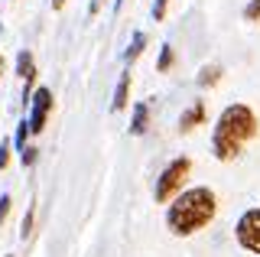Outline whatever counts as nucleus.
I'll list each match as a JSON object with an SVG mask.
<instances>
[{"mask_svg":"<svg viewBox=\"0 0 260 257\" xmlns=\"http://www.w3.org/2000/svg\"><path fill=\"white\" fill-rule=\"evenodd\" d=\"M218 215V196L208 186H189L166 205V228L176 238H192Z\"/></svg>","mask_w":260,"mask_h":257,"instance_id":"f03ea898","label":"nucleus"},{"mask_svg":"<svg viewBox=\"0 0 260 257\" xmlns=\"http://www.w3.org/2000/svg\"><path fill=\"white\" fill-rule=\"evenodd\" d=\"M4 257H13V254H4Z\"/></svg>","mask_w":260,"mask_h":257,"instance_id":"4be33fe9","label":"nucleus"},{"mask_svg":"<svg viewBox=\"0 0 260 257\" xmlns=\"http://www.w3.org/2000/svg\"><path fill=\"white\" fill-rule=\"evenodd\" d=\"M32 215H36V205L26 208V218H23V224H20V238H23V241L32 235Z\"/></svg>","mask_w":260,"mask_h":257,"instance_id":"2eb2a0df","label":"nucleus"},{"mask_svg":"<svg viewBox=\"0 0 260 257\" xmlns=\"http://www.w3.org/2000/svg\"><path fill=\"white\" fill-rule=\"evenodd\" d=\"M52 104H55L52 88L39 85L36 91H32V98H29V114H26V124H29V134H32V137L46 131V120H49V114H52Z\"/></svg>","mask_w":260,"mask_h":257,"instance_id":"39448f33","label":"nucleus"},{"mask_svg":"<svg viewBox=\"0 0 260 257\" xmlns=\"http://www.w3.org/2000/svg\"><path fill=\"white\" fill-rule=\"evenodd\" d=\"M36 153H39L36 147H26V150H20V163L26 166V170H29V166H36Z\"/></svg>","mask_w":260,"mask_h":257,"instance_id":"f3484780","label":"nucleus"},{"mask_svg":"<svg viewBox=\"0 0 260 257\" xmlns=\"http://www.w3.org/2000/svg\"><path fill=\"white\" fill-rule=\"evenodd\" d=\"M208 120V111H205V101H192L189 108L179 114V134H192L195 127H202Z\"/></svg>","mask_w":260,"mask_h":257,"instance_id":"0eeeda50","label":"nucleus"},{"mask_svg":"<svg viewBox=\"0 0 260 257\" xmlns=\"http://www.w3.org/2000/svg\"><path fill=\"white\" fill-rule=\"evenodd\" d=\"M10 150H13V140H4L0 143V170L10 166Z\"/></svg>","mask_w":260,"mask_h":257,"instance_id":"a211bd4d","label":"nucleus"},{"mask_svg":"<svg viewBox=\"0 0 260 257\" xmlns=\"http://www.w3.org/2000/svg\"><path fill=\"white\" fill-rule=\"evenodd\" d=\"M130 85H134V78H130V72H124L120 82H117V88H114V101H111L114 114H120V111L130 108Z\"/></svg>","mask_w":260,"mask_h":257,"instance_id":"6e6552de","label":"nucleus"},{"mask_svg":"<svg viewBox=\"0 0 260 257\" xmlns=\"http://www.w3.org/2000/svg\"><path fill=\"white\" fill-rule=\"evenodd\" d=\"M101 4H104V0H91V7H88V13H91V17H94V13L101 10Z\"/></svg>","mask_w":260,"mask_h":257,"instance_id":"aec40b11","label":"nucleus"},{"mask_svg":"<svg viewBox=\"0 0 260 257\" xmlns=\"http://www.w3.org/2000/svg\"><path fill=\"white\" fill-rule=\"evenodd\" d=\"M189 173H192V159H189V156L169 159V163L162 166V173L156 176V182H153V199H156L159 205H169V202L179 196V192L185 189Z\"/></svg>","mask_w":260,"mask_h":257,"instance_id":"7ed1b4c3","label":"nucleus"},{"mask_svg":"<svg viewBox=\"0 0 260 257\" xmlns=\"http://www.w3.org/2000/svg\"><path fill=\"white\" fill-rule=\"evenodd\" d=\"M16 75L23 78V104H29L32 91H36V59L29 49H23L16 55Z\"/></svg>","mask_w":260,"mask_h":257,"instance_id":"423d86ee","label":"nucleus"},{"mask_svg":"<svg viewBox=\"0 0 260 257\" xmlns=\"http://www.w3.org/2000/svg\"><path fill=\"white\" fill-rule=\"evenodd\" d=\"M4 66H7V62H4V52H0V75H4Z\"/></svg>","mask_w":260,"mask_h":257,"instance_id":"412c9836","label":"nucleus"},{"mask_svg":"<svg viewBox=\"0 0 260 257\" xmlns=\"http://www.w3.org/2000/svg\"><path fill=\"white\" fill-rule=\"evenodd\" d=\"M29 137H32V134H29V124H26V117H23L20 124H16V134H13V150H26L29 147V143H26Z\"/></svg>","mask_w":260,"mask_h":257,"instance_id":"f8f14e48","label":"nucleus"},{"mask_svg":"<svg viewBox=\"0 0 260 257\" xmlns=\"http://www.w3.org/2000/svg\"><path fill=\"white\" fill-rule=\"evenodd\" d=\"M244 20H247V23H260V0H247V7H244Z\"/></svg>","mask_w":260,"mask_h":257,"instance_id":"4468645a","label":"nucleus"},{"mask_svg":"<svg viewBox=\"0 0 260 257\" xmlns=\"http://www.w3.org/2000/svg\"><path fill=\"white\" fill-rule=\"evenodd\" d=\"M166 10H169V0H153V20L156 23L166 20Z\"/></svg>","mask_w":260,"mask_h":257,"instance_id":"dca6fc26","label":"nucleus"},{"mask_svg":"<svg viewBox=\"0 0 260 257\" xmlns=\"http://www.w3.org/2000/svg\"><path fill=\"white\" fill-rule=\"evenodd\" d=\"M10 205H13V199L4 192V196H0V224H4L7 218H10Z\"/></svg>","mask_w":260,"mask_h":257,"instance_id":"6ab92c4d","label":"nucleus"},{"mask_svg":"<svg viewBox=\"0 0 260 257\" xmlns=\"http://www.w3.org/2000/svg\"><path fill=\"white\" fill-rule=\"evenodd\" d=\"M173 62H176V52H173V46H162L159 49V59H156V72H169L173 69Z\"/></svg>","mask_w":260,"mask_h":257,"instance_id":"ddd939ff","label":"nucleus"},{"mask_svg":"<svg viewBox=\"0 0 260 257\" xmlns=\"http://www.w3.org/2000/svg\"><path fill=\"white\" fill-rule=\"evenodd\" d=\"M146 124H150V104H146V101H137L134 111H130V134H134V137H143V134H146Z\"/></svg>","mask_w":260,"mask_h":257,"instance_id":"1a4fd4ad","label":"nucleus"},{"mask_svg":"<svg viewBox=\"0 0 260 257\" xmlns=\"http://www.w3.org/2000/svg\"><path fill=\"white\" fill-rule=\"evenodd\" d=\"M257 134H260V120L254 114V108L241 104V101L228 104L221 114H218L215 127H211V156L218 163H231V159H238L244 153V147Z\"/></svg>","mask_w":260,"mask_h":257,"instance_id":"f257e3e1","label":"nucleus"},{"mask_svg":"<svg viewBox=\"0 0 260 257\" xmlns=\"http://www.w3.org/2000/svg\"><path fill=\"white\" fill-rule=\"evenodd\" d=\"M234 241H238L247 254L260 257V205L247 208L238 218V224H234Z\"/></svg>","mask_w":260,"mask_h":257,"instance_id":"20e7f679","label":"nucleus"},{"mask_svg":"<svg viewBox=\"0 0 260 257\" xmlns=\"http://www.w3.org/2000/svg\"><path fill=\"white\" fill-rule=\"evenodd\" d=\"M143 49H146V33H140V29H137L134 39H130V46H127V52H124V62H137Z\"/></svg>","mask_w":260,"mask_h":257,"instance_id":"9d476101","label":"nucleus"},{"mask_svg":"<svg viewBox=\"0 0 260 257\" xmlns=\"http://www.w3.org/2000/svg\"><path fill=\"white\" fill-rule=\"evenodd\" d=\"M202 88H215L218 82H221V66H205L199 72V78H195Z\"/></svg>","mask_w":260,"mask_h":257,"instance_id":"9b49d317","label":"nucleus"}]
</instances>
